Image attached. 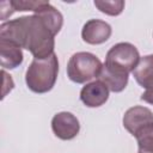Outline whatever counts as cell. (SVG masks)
Wrapping results in <instances>:
<instances>
[{
	"mask_svg": "<svg viewBox=\"0 0 153 153\" xmlns=\"http://www.w3.org/2000/svg\"><path fill=\"white\" fill-rule=\"evenodd\" d=\"M0 62L2 68L14 69L19 67L23 62L22 48L11 42L0 39Z\"/></svg>",
	"mask_w": 153,
	"mask_h": 153,
	"instance_id": "30bf717a",
	"label": "cell"
},
{
	"mask_svg": "<svg viewBox=\"0 0 153 153\" xmlns=\"http://www.w3.org/2000/svg\"><path fill=\"white\" fill-rule=\"evenodd\" d=\"M63 25V17L49 1L33 14L23 16L0 25V39L29 50L33 59H47L54 54L55 36Z\"/></svg>",
	"mask_w": 153,
	"mask_h": 153,
	"instance_id": "6da1fadb",
	"label": "cell"
},
{
	"mask_svg": "<svg viewBox=\"0 0 153 153\" xmlns=\"http://www.w3.org/2000/svg\"><path fill=\"white\" fill-rule=\"evenodd\" d=\"M140 59V53L134 44L121 42L109 49L103 67L114 74L129 76V73H133L139 65Z\"/></svg>",
	"mask_w": 153,
	"mask_h": 153,
	"instance_id": "3957f363",
	"label": "cell"
},
{
	"mask_svg": "<svg viewBox=\"0 0 153 153\" xmlns=\"http://www.w3.org/2000/svg\"><path fill=\"white\" fill-rule=\"evenodd\" d=\"M112 33L111 26L100 19H90L81 30V38L88 44H102L106 42Z\"/></svg>",
	"mask_w": 153,
	"mask_h": 153,
	"instance_id": "8992f818",
	"label": "cell"
},
{
	"mask_svg": "<svg viewBox=\"0 0 153 153\" xmlns=\"http://www.w3.org/2000/svg\"><path fill=\"white\" fill-rule=\"evenodd\" d=\"M51 129L56 137L61 140H72L80 131L79 120L68 111H61L54 115L51 120Z\"/></svg>",
	"mask_w": 153,
	"mask_h": 153,
	"instance_id": "5b68a950",
	"label": "cell"
},
{
	"mask_svg": "<svg viewBox=\"0 0 153 153\" xmlns=\"http://www.w3.org/2000/svg\"><path fill=\"white\" fill-rule=\"evenodd\" d=\"M59 61L55 54L47 59H33L25 73V82L29 90L35 93L49 92L57 79Z\"/></svg>",
	"mask_w": 153,
	"mask_h": 153,
	"instance_id": "7a4b0ae2",
	"label": "cell"
},
{
	"mask_svg": "<svg viewBox=\"0 0 153 153\" xmlns=\"http://www.w3.org/2000/svg\"><path fill=\"white\" fill-rule=\"evenodd\" d=\"M134 137L137 141V153H153V123L137 130Z\"/></svg>",
	"mask_w": 153,
	"mask_h": 153,
	"instance_id": "7c38bea8",
	"label": "cell"
},
{
	"mask_svg": "<svg viewBox=\"0 0 153 153\" xmlns=\"http://www.w3.org/2000/svg\"><path fill=\"white\" fill-rule=\"evenodd\" d=\"M128 78L129 76L114 74V73L106 71L104 67H102V71L98 75V80L104 82L106 85V87L109 88V91L115 92V93L122 92L126 88V86L128 84Z\"/></svg>",
	"mask_w": 153,
	"mask_h": 153,
	"instance_id": "8fae6325",
	"label": "cell"
},
{
	"mask_svg": "<svg viewBox=\"0 0 153 153\" xmlns=\"http://www.w3.org/2000/svg\"><path fill=\"white\" fill-rule=\"evenodd\" d=\"M103 63L87 51H79L71 56L67 63V76L75 84H85L93 78H98Z\"/></svg>",
	"mask_w": 153,
	"mask_h": 153,
	"instance_id": "277c9868",
	"label": "cell"
},
{
	"mask_svg": "<svg viewBox=\"0 0 153 153\" xmlns=\"http://www.w3.org/2000/svg\"><path fill=\"white\" fill-rule=\"evenodd\" d=\"M122 122L123 127L134 136L137 130L153 123V112L146 106L136 105L126 111Z\"/></svg>",
	"mask_w": 153,
	"mask_h": 153,
	"instance_id": "52a82bcc",
	"label": "cell"
},
{
	"mask_svg": "<svg viewBox=\"0 0 153 153\" xmlns=\"http://www.w3.org/2000/svg\"><path fill=\"white\" fill-rule=\"evenodd\" d=\"M45 1L38 0V1H33V0H11V5L13 7V11H32L33 13L44 4Z\"/></svg>",
	"mask_w": 153,
	"mask_h": 153,
	"instance_id": "5bb4252c",
	"label": "cell"
},
{
	"mask_svg": "<svg viewBox=\"0 0 153 153\" xmlns=\"http://www.w3.org/2000/svg\"><path fill=\"white\" fill-rule=\"evenodd\" d=\"M94 6L108 16H118L124 10L123 0H94Z\"/></svg>",
	"mask_w": 153,
	"mask_h": 153,
	"instance_id": "4fadbf2b",
	"label": "cell"
},
{
	"mask_svg": "<svg viewBox=\"0 0 153 153\" xmlns=\"http://www.w3.org/2000/svg\"><path fill=\"white\" fill-rule=\"evenodd\" d=\"M136 82L146 91H153V54L140 59L139 65L133 71Z\"/></svg>",
	"mask_w": 153,
	"mask_h": 153,
	"instance_id": "9c48e42d",
	"label": "cell"
},
{
	"mask_svg": "<svg viewBox=\"0 0 153 153\" xmlns=\"http://www.w3.org/2000/svg\"><path fill=\"white\" fill-rule=\"evenodd\" d=\"M109 88L100 80L86 84L80 91V100L87 108H98L105 104L109 98Z\"/></svg>",
	"mask_w": 153,
	"mask_h": 153,
	"instance_id": "ba28073f",
	"label": "cell"
}]
</instances>
